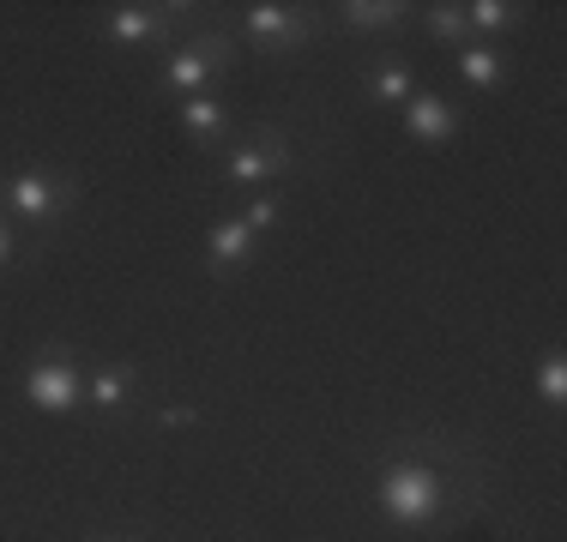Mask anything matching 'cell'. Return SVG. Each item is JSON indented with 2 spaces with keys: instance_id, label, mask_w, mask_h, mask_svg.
Returning a JSON list of instances; mask_svg holds the SVG:
<instances>
[{
  "instance_id": "1",
  "label": "cell",
  "mask_w": 567,
  "mask_h": 542,
  "mask_svg": "<svg viewBox=\"0 0 567 542\" xmlns=\"http://www.w3.org/2000/svg\"><path fill=\"white\" fill-rule=\"evenodd\" d=\"M73 206H79V175L61 169V163L0 175V217L31 229V253H24V260H37V253L49 248V236L73 217Z\"/></svg>"
},
{
  "instance_id": "2",
  "label": "cell",
  "mask_w": 567,
  "mask_h": 542,
  "mask_svg": "<svg viewBox=\"0 0 567 542\" xmlns=\"http://www.w3.org/2000/svg\"><path fill=\"white\" fill-rule=\"evenodd\" d=\"M241 37L260 61H284V54L308 49L320 37V12L315 7H284V0H254L241 7Z\"/></svg>"
},
{
  "instance_id": "3",
  "label": "cell",
  "mask_w": 567,
  "mask_h": 542,
  "mask_svg": "<svg viewBox=\"0 0 567 542\" xmlns=\"http://www.w3.org/2000/svg\"><path fill=\"white\" fill-rule=\"evenodd\" d=\"M24 398H31V410L43 416H73L79 404H85V368H79L73 344H43L31 356V368H24Z\"/></svg>"
},
{
  "instance_id": "4",
  "label": "cell",
  "mask_w": 567,
  "mask_h": 542,
  "mask_svg": "<svg viewBox=\"0 0 567 542\" xmlns=\"http://www.w3.org/2000/svg\"><path fill=\"white\" fill-rule=\"evenodd\" d=\"M296 169H302V157H296V139L284 127H254L218 163L224 187H260V181H278V175H296Z\"/></svg>"
},
{
  "instance_id": "5",
  "label": "cell",
  "mask_w": 567,
  "mask_h": 542,
  "mask_svg": "<svg viewBox=\"0 0 567 542\" xmlns=\"http://www.w3.org/2000/svg\"><path fill=\"white\" fill-rule=\"evenodd\" d=\"M441 500H447V477L429 465H393L381 477V512L393 524H423L441 512Z\"/></svg>"
},
{
  "instance_id": "6",
  "label": "cell",
  "mask_w": 567,
  "mask_h": 542,
  "mask_svg": "<svg viewBox=\"0 0 567 542\" xmlns=\"http://www.w3.org/2000/svg\"><path fill=\"white\" fill-rule=\"evenodd\" d=\"M229 61H236V43H229L224 31H199L194 43H182L164 61V91H175V97H199L212 79L229 73Z\"/></svg>"
},
{
  "instance_id": "7",
  "label": "cell",
  "mask_w": 567,
  "mask_h": 542,
  "mask_svg": "<svg viewBox=\"0 0 567 542\" xmlns=\"http://www.w3.org/2000/svg\"><path fill=\"white\" fill-rule=\"evenodd\" d=\"M187 7H152V0H115V7H103V37H110L115 49H152L169 37V24L182 19Z\"/></svg>"
},
{
  "instance_id": "8",
  "label": "cell",
  "mask_w": 567,
  "mask_h": 542,
  "mask_svg": "<svg viewBox=\"0 0 567 542\" xmlns=\"http://www.w3.org/2000/svg\"><path fill=\"white\" fill-rule=\"evenodd\" d=\"M404 115V133H411L416 145H453L458 127H465V115H458L453 97H441V91H423L416 85V97L399 108Z\"/></svg>"
},
{
  "instance_id": "9",
  "label": "cell",
  "mask_w": 567,
  "mask_h": 542,
  "mask_svg": "<svg viewBox=\"0 0 567 542\" xmlns=\"http://www.w3.org/2000/svg\"><path fill=\"white\" fill-rule=\"evenodd\" d=\"M254 248H260V236H254L241 217H218V223L206 229V271L212 278H236V271L254 265Z\"/></svg>"
},
{
  "instance_id": "10",
  "label": "cell",
  "mask_w": 567,
  "mask_h": 542,
  "mask_svg": "<svg viewBox=\"0 0 567 542\" xmlns=\"http://www.w3.org/2000/svg\"><path fill=\"white\" fill-rule=\"evenodd\" d=\"M133 398H140V368H133V362H97V368H85V404L91 410L121 416Z\"/></svg>"
},
{
  "instance_id": "11",
  "label": "cell",
  "mask_w": 567,
  "mask_h": 542,
  "mask_svg": "<svg viewBox=\"0 0 567 542\" xmlns=\"http://www.w3.org/2000/svg\"><path fill=\"white\" fill-rule=\"evenodd\" d=\"M411 12V0H339V24L357 37H399Z\"/></svg>"
},
{
  "instance_id": "12",
  "label": "cell",
  "mask_w": 567,
  "mask_h": 542,
  "mask_svg": "<svg viewBox=\"0 0 567 542\" xmlns=\"http://www.w3.org/2000/svg\"><path fill=\"white\" fill-rule=\"evenodd\" d=\"M175 121H182V133H187V145H194V152H218V139H224V127H229V108H224V97L199 91V97L175 103Z\"/></svg>"
},
{
  "instance_id": "13",
  "label": "cell",
  "mask_w": 567,
  "mask_h": 542,
  "mask_svg": "<svg viewBox=\"0 0 567 542\" xmlns=\"http://www.w3.org/2000/svg\"><path fill=\"white\" fill-rule=\"evenodd\" d=\"M362 91H369L374 108H404L416 97V73L399 61V54H374L369 73H362Z\"/></svg>"
},
{
  "instance_id": "14",
  "label": "cell",
  "mask_w": 567,
  "mask_h": 542,
  "mask_svg": "<svg viewBox=\"0 0 567 542\" xmlns=\"http://www.w3.org/2000/svg\"><path fill=\"white\" fill-rule=\"evenodd\" d=\"M453 66H458V79H465L471 91H483V97H495V91L507 85V73H513V66H507V49L477 43V37H471V43L458 49V61H453Z\"/></svg>"
},
{
  "instance_id": "15",
  "label": "cell",
  "mask_w": 567,
  "mask_h": 542,
  "mask_svg": "<svg viewBox=\"0 0 567 542\" xmlns=\"http://www.w3.org/2000/svg\"><path fill=\"white\" fill-rule=\"evenodd\" d=\"M525 12H532L525 0H471V7H465V24H471V37H477V43H489V37L519 31Z\"/></svg>"
},
{
  "instance_id": "16",
  "label": "cell",
  "mask_w": 567,
  "mask_h": 542,
  "mask_svg": "<svg viewBox=\"0 0 567 542\" xmlns=\"http://www.w3.org/2000/svg\"><path fill=\"white\" fill-rule=\"evenodd\" d=\"M423 31L435 37V43H447V49L471 43V24H465V7H458V0H435V7H423Z\"/></svg>"
},
{
  "instance_id": "17",
  "label": "cell",
  "mask_w": 567,
  "mask_h": 542,
  "mask_svg": "<svg viewBox=\"0 0 567 542\" xmlns=\"http://www.w3.org/2000/svg\"><path fill=\"white\" fill-rule=\"evenodd\" d=\"M537 398H544L549 410H561V404H567V356H561V350H549V356L537 362Z\"/></svg>"
},
{
  "instance_id": "18",
  "label": "cell",
  "mask_w": 567,
  "mask_h": 542,
  "mask_svg": "<svg viewBox=\"0 0 567 542\" xmlns=\"http://www.w3.org/2000/svg\"><path fill=\"white\" fill-rule=\"evenodd\" d=\"M278 206H284V199H278V194H254V199H248V206H241L236 217H241V223H248V229H254V236H266V229H272V223H278Z\"/></svg>"
},
{
  "instance_id": "19",
  "label": "cell",
  "mask_w": 567,
  "mask_h": 542,
  "mask_svg": "<svg viewBox=\"0 0 567 542\" xmlns=\"http://www.w3.org/2000/svg\"><path fill=\"white\" fill-rule=\"evenodd\" d=\"M19 260H24V253H19V236H12V223L0 217V271H12Z\"/></svg>"
},
{
  "instance_id": "20",
  "label": "cell",
  "mask_w": 567,
  "mask_h": 542,
  "mask_svg": "<svg viewBox=\"0 0 567 542\" xmlns=\"http://www.w3.org/2000/svg\"><path fill=\"white\" fill-rule=\"evenodd\" d=\"M164 423H169V428H187V423H199V410H187V404H169Z\"/></svg>"
},
{
  "instance_id": "21",
  "label": "cell",
  "mask_w": 567,
  "mask_h": 542,
  "mask_svg": "<svg viewBox=\"0 0 567 542\" xmlns=\"http://www.w3.org/2000/svg\"><path fill=\"white\" fill-rule=\"evenodd\" d=\"M85 542H133V536H127V531H91Z\"/></svg>"
}]
</instances>
